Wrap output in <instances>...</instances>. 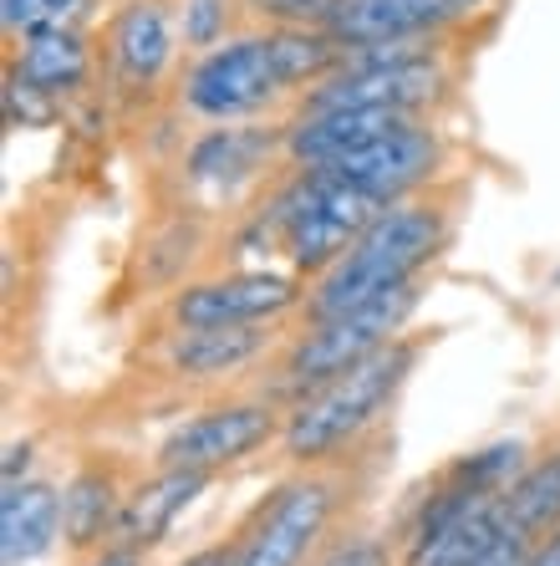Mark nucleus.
Here are the masks:
<instances>
[{
  "label": "nucleus",
  "mask_w": 560,
  "mask_h": 566,
  "mask_svg": "<svg viewBox=\"0 0 560 566\" xmlns=\"http://www.w3.org/2000/svg\"><path fill=\"white\" fill-rule=\"evenodd\" d=\"M439 245H443V210H433V205H392L352 240V251L341 255L331 271H321L316 291L306 296V316L326 322V316H341L352 306L372 302L382 291L408 286L433 261Z\"/></svg>",
  "instance_id": "nucleus-1"
},
{
  "label": "nucleus",
  "mask_w": 560,
  "mask_h": 566,
  "mask_svg": "<svg viewBox=\"0 0 560 566\" xmlns=\"http://www.w3.org/2000/svg\"><path fill=\"white\" fill-rule=\"evenodd\" d=\"M413 363H418V343L392 337L388 347L367 353L362 363H352L347 373H337V378H326L321 388H311V394L290 409L286 429H281L286 454L300 464H311V460L337 454L341 444H352L367 423L398 398V388L408 382Z\"/></svg>",
  "instance_id": "nucleus-2"
},
{
  "label": "nucleus",
  "mask_w": 560,
  "mask_h": 566,
  "mask_svg": "<svg viewBox=\"0 0 560 566\" xmlns=\"http://www.w3.org/2000/svg\"><path fill=\"white\" fill-rule=\"evenodd\" d=\"M413 312H418V281H408L398 291H382V296H372V302L352 306V312H341V316H326V322H316L290 347L281 378H286V388H306L311 394L326 378H337L352 363H362L367 353L388 347Z\"/></svg>",
  "instance_id": "nucleus-3"
},
{
  "label": "nucleus",
  "mask_w": 560,
  "mask_h": 566,
  "mask_svg": "<svg viewBox=\"0 0 560 566\" xmlns=\"http://www.w3.org/2000/svg\"><path fill=\"white\" fill-rule=\"evenodd\" d=\"M337 511V480L296 474L240 531V566H300Z\"/></svg>",
  "instance_id": "nucleus-4"
},
{
  "label": "nucleus",
  "mask_w": 560,
  "mask_h": 566,
  "mask_svg": "<svg viewBox=\"0 0 560 566\" xmlns=\"http://www.w3.org/2000/svg\"><path fill=\"white\" fill-rule=\"evenodd\" d=\"M281 66H275L271 36H240L230 46H209L199 66L183 82V103L204 118H240L255 113L281 93Z\"/></svg>",
  "instance_id": "nucleus-5"
},
{
  "label": "nucleus",
  "mask_w": 560,
  "mask_h": 566,
  "mask_svg": "<svg viewBox=\"0 0 560 566\" xmlns=\"http://www.w3.org/2000/svg\"><path fill=\"white\" fill-rule=\"evenodd\" d=\"M281 429V413L271 403H230V409H209L199 419L179 423L163 444H158V470H224V464L245 460L261 444H271Z\"/></svg>",
  "instance_id": "nucleus-6"
},
{
  "label": "nucleus",
  "mask_w": 560,
  "mask_h": 566,
  "mask_svg": "<svg viewBox=\"0 0 560 566\" xmlns=\"http://www.w3.org/2000/svg\"><path fill=\"white\" fill-rule=\"evenodd\" d=\"M433 164H439L433 133L418 128V123H403V128L382 133V138H372V144H362V148H347V154L331 158V164H311V169H326L331 179L357 185L378 199H403L413 185L429 179Z\"/></svg>",
  "instance_id": "nucleus-7"
},
{
  "label": "nucleus",
  "mask_w": 560,
  "mask_h": 566,
  "mask_svg": "<svg viewBox=\"0 0 560 566\" xmlns=\"http://www.w3.org/2000/svg\"><path fill=\"white\" fill-rule=\"evenodd\" d=\"M300 302V286L275 271H240L204 286L179 291L173 322L179 327H240V322H271Z\"/></svg>",
  "instance_id": "nucleus-8"
},
{
  "label": "nucleus",
  "mask_w": 560,
  "mask_h": 566,
  "mask_svg": "<svg viewBox=\"0 0 560 566\" xmlns=\"http://www.w3.org/2000/svg\"><path fill=\"white\" fill-rule=\"evenodd\" d=\"M439 93V66L403 62V66H341L306 97V113L326 107H382V113H413Z\"/></svg>",
  "instance_id": "nucleus-9"
},
{
  "label": "nucleus",
  "mask_w": 560,
  "mask_h": 566,
  "mask_svg": "<svg viewBox=\"0 0 560 566\" xmlns=\"http://www.w3.org/2000/svg\"><path fill=\"white\" fill-rule=\"evenodd\" d=\"M484 0H341L331 15V36L341 46H372V41L433 36L439 27L469 15Z\"/></svg>",
  "instance_id": "nucleus-10"
},
{
  "label": "nucleus",
  "mask_w": 560,
  "mask_h": 566,
  "mask_svg": "<svg viewBox=\"0 0 560 566\" xmlns=\"http://www.w3.org/2000/svg\"><path fill=\"white\" fill-rule=\"evenodd\" d=\"M408 113H382V107H326V113H300L286 128V154L296 169L331 164L347 148H362L382 133L403 128Z\"/></svg>",
  "instance_id": "nucleus-11"
},
{
  "label": "nucleus",
  "mask_w": 560,
  "mask_h": 566,
  "mask_svg": "<svg viewBox=\"0 0 560 566\" xmlns=\"http://www.w3.org/2000/svg\"><path fill=\"white\" fill-rule=\"evenodd\" d=\"M204 485H209L204 470H158L154 480H144V485L123 501V515H118L113 541L138 546V552L158 546V541L169 536L173 521H179V515L189 511L199 495H204Z\"/></svg>",
  "instance_id": "nucleus-12"
},
{
  "label": "nucleus",
  "mask_w": 560,
  "mask_h": 566,
  "mask_svg": "<svg viewBox=\"0 0 560 566\" xmlns=\"http://www.w3.org/2000/svg\"><path fill=\"white\" fill-rule=\"evenodd\" d=\"M56 536H62V495L46 480H11L0 495V562H36L52 552Z\"/></svg>",
  "instance_id": "nucleus-13"
},
{
  "label": "nucleus",
  "mask_w": 560,
  "mask_h": 566,
  "mask_svg": "<svg viewBox=\"0 0 560 566\" xmlns=\"http://www.w3.org/2000/svg\"><path fill=\"white\" fill-rule=\"evenodd\" d=\"M173 56V36H169V15L158 0H133L123 6L118 27H113V62H118V77L128 87H148L158 82V72L169 66Z\"/></svg>",
  "instance_id": "nucleus-14"
},
{
  "label": "nucleus",
  "mask_w": 560,
  "mask_h": 566,
  "mask_svg": "<svg viewBox=\"0 0 560 566\" xmlns=\"http://www.w3.org/2000/svg\"><path fill=\"white\" fill-rule=\"evenodd\" d=\"M118 480L107 470H77L62 490V536L72 552H103V541L118 531Z\"/></svg>",
  "instance_id": "nucleus-15"
},
{
  "label": "nucleus",
  "mask_w": 560,
  "mask_h": 566,
  "mask_svg": "<svg viewBox=\"0 0 560 566\" xmlns=\"http://www.w3.org/2000/svg\"><path fill=\"white\" fill-rule=\"evenodd\" d=\"M265 343H271V332L261 322H240V327H183L169 363L183 378H220V373L245 368L250 357H261Z\"/></svg>",
  "instance_id": "nucleus-16"
},
{
  "label": "nucleus",
  "mask_w": 560,
  "mask_h": 566,
  "mask_svg": "<svg viewBox=\"0 0 560 566\" xmlns=\"http://www.w3.org/2000/svg\"><path fill=\"white\" fill-rule=\"evenodd\" d=\"M505 531H509L505 501H499V495H479L443 536H433L423 552L408 556V566H474Z\"/></svg>",
  "instance_id": "nucleus-17"
},
{
  "label": "nucleus",
  "mask_w": 560,
  "mask_h": 566,
  "mask_svg": "<svg viewBox=\"0 0 560 566\" xmlns=\"http://www.w3.org/2000/svg\"><path fill=\"white\" fill-rule=\"evenodd\" d=\"M505 501L509 531H520L525 541H540L550 531H560V449L535 460L530 470H520V480L499 495Z\"/></svg>",
  "instance_id": "nucleus-18"
},
{
  "label": "nucleus",
  "mask_w": 560,
  "mask_h": 566,
  "mask_svg": "<svg viewBox=\"0 0 560 566\" xmlns=\"http://www.w3.org/2000/svg\"><path fill=\"white\" fill-rule=\"evenodd\" d=\"M82 72H87V46H82L77 31L66 27H46V31H31L27 36V52L15 62V77H27L31 87L41 93H66L77 87Z\"/></svg>",
  "instance_id": "nucleus-19"
},
{
  "label": "nucleus",
  "mask_w": 560,
  "mask_h": 566,
  "mask_svg": "<svg viewBox=\"0 0 560 566\" xmlns=\"http://www.w3.org/2000/svg\"><path fill=\"white\" fill-rule=\"evenodd\" d=\"M520 454L525 444H489L479 449V454H469V460H458L454 470H448V480L464 490H479V495H505L515 480H520Z\"/></svg>",
  "instance_id": "nucleus-20"
},
{
  "label": "nucleus",
  "mask_w": 560,
  "mask_h": 566,
  "mask_svg": "<svg viewBox=\"0 0 560 566\" xmlns=\"http://www.w3.org/2000/svg\"><path fill=\"white\" fill-rule=\"evenodd\" d=\"M255 148H261L255 133H240V128L209 133L204 144L194 148V158H189V169H194L199 179H235V174L255 169Z\"/></svg>",
  "instance_id": "nucleus-21"
},
{
  "label": "nucleus",
  "mask_w": 560,
  "mask_h": 566,
  "mask_svg": "<svg viewBox=\"0 0 560 566\" xmlns=\"http://www.w3.org/2000/svg\"><path fill=\"white\" fill-rule=\"evenodd\" d=\"M72 0H0V21H6V31H46V27H62V15Z\"/></svg>",
  "instance_id": "nucleus-22"
},
{
  "label": "nucleus",
  "mask_w": 560,
  "mask_h": 566,
  "mask_svg": "<svg viewBox=\"0 0 560 566\" xmlns=\"http://www.w3.org/2000/svg\"><path fill=\"white\" fill-rule=\"evenodd\" d=\"M250 6L281 27H331L341 0H250Z\"/></svg>",
  "instance_id": "nucleus-23"
},
{
  "label": "nucleus",
  "mask_w": 560,
  "mask_h": 566,
  "mask_svg": "<svg viewBox=\"0 0 560 566\" xmlns=\"http://www.w3.org/2000/svg\"><path fill=\"white\" fill-rule=\"evenodd\" d=\"M230 0H183V46H214L224 36Z\"/></svg>",
  "instance_id": "nucleus-24"
},
{
  "label": "nucleus",
  "mask_w": 560,
  "mask_h": 566,
  "mask_svg": "<svg viewBox=\"0 0 560 566\" xmlns=\"http://www.w3.org/2000/svg\"><path fill=\"white\" fill-rule=\"evenodd\" d=\"M6 118L11 123H46L52 118V93H41V87H31L27 77H15L6 82Z\"/></svg>",
  "instance_id": "nucleus-25"
},
{
  "label": "nucleus",
  "mask_w": 560,
  "mask_h": 566,
  "mask_svg": "<svg viewBox=\"0 0 560 566\" xmlns=\"http://www.w3.org/2000/svg\"><path fill=\"white\" fill-rule=\"evenodd\" d=\"M311 566H392L388 546L372 536H352V541H337L331 552H321Z\"/></svg>",
  "instance_id": "nucleus-26"
},
{
  "label": "nucleus",
  "mask_w": 560,
  "mask_h": 566,
  "mask_svg": "<svg viewBox=\"0 0 560 566\" xmlns=\"http://www.w3.org/2000/svg\"><path fill=\"white\" fill-rule=\"evenodd\" d=\"M530 546L535 541H525L520 531H505V536H499L474 566H530Z\"/></svg>",
  "instance_id": "nucleus-27"
},
{
  "label": "nucleus",
  "mask_w": 560,
  "mask_h": 566,
  "mask_svg": "<svg viewBox=\"0 0 560 566\" xmlns=\"http://www.w3.org/2000/svg\"><path fill=\"white\" fill-rule=\"evenodd\" d=\"M173 566H240V541H230V546H204V552L183 556V562Z\"/></svg>",
  "instance_id": "nucleus-28"
},
{
  "label": "nucleus",
  "mask_w": 560,
  "mask_h": 566,
  "mask_svg": "<svg viewBox=\"0 0 560 566\" xmlns=\"http://www.w3.org/2000/svg\"><path fill=\"white\" fill-rule=\"evenodd\" d=\"M87 566H144V552H138V546H123V541H113V546H103V552H92Z\"/></svg>",
  "instance_id": "nucleus-29"
},
{
  "label": "nucleus",
  "mask_w": 560,
  "mask_h": 566,
  "mask_svg": "<svg viewBox=\"0 0 560 566\" xmlns=\"http://www.w3.org/2000/svg\"><path fill=\"white\" fill-rule=\"evenodd\" d=\"M530 566H560V531H550V536H540L530 546Z\"/></svg>",
  "instance_id": "nucleus-30"
},
{
  "label": "nucleus",
  "mask_w": 560,
  "mask_h": 566,
  "mask_svg": "<svg viewBox=\"0 0 560 566\" xmlns=\"http://www.w3.org/2000/svg\"><path fill=\"white\" fill-rule=\"evenodd\" d=\"M27 464H31V444H11V454H6V485H11Z\"/></svg>",
  "instance_id": "nucleus-31"
}]
</instances>
